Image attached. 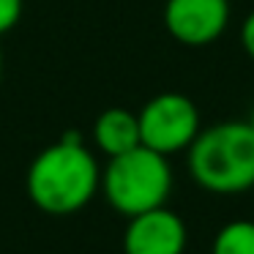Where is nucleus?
<instances>
[{
  "instance_id": "f257e3e1",
  "label": "nucleus",
  "mask_w": 254,
  "mask_h": 254,
  "mask_svg": "<svg viewBox=\"0 0 254 254\" xmlns=\"http://www.w3.org/2000/svg\"><path fill=\"white\" fill-rule=\"evenodd\" d=\"M30 202L50 216H71L101 191V167L79 131L44 148L25 175Z\"/></svg>"
},
{
  "instance_id": "f03ea898",
  "label": "nucleus",
  "mask_w": 254,
  "mask_h": 254,
  "mask_svg": "<svg viewBox=\"0 0 254 254\" xmlns=\"http://www.w3.org/2000/svg\"><path fill=\"white\" fill-rule=\"evenodd\" d=\"M189 175L219 197L254 189V131L246 121H221L202 128L186 150Z\"/></svg>"
},
{
  "instance_id": "7ed1b4c3",
  "label": "nucleus",
  "mask_w": 254,
  "mask_h": 254,
  "mask_svg": "<svg viewBox=\"0 0 254 254\" xmlns=\"http://www.w3.org/2000/svg\"><path fill=\"white\" fill-rule=\"evenodd\" d=\"M170 191V159L145 145L128 150V153L112 156L101 170V194L112 205V210H118L126 219L167 205Z\"/></svg>"
},
{
  "instance_id": "20e7f679",
  "label": "nucleus",
  "mask_w": 254,
  "mask_h": 254,
  "mask_svg": "<svg viewBox=\"0 0 254 254\" xmlns=\"http://www.w3.org/2000/svg\"><path fill=\"white\" fill-rule=\"evenodd\" d=\"M139 121V142L161 156H175L189 150V145L202 131L199 110L186 93L164 90L156 93L137 112Z\"/></svg>"
},
{
  "instance_id": "39448f33",
  "label": "nucleus",
  "mask_w": 254,
  "mask_h": 254,
  "mask_svg": "<svg viewBox=\"0 0 254 254\" xmlns=\"http://www.w3.org/2000/svg\"><path fill=\"white\" fill-rule=\"evenodd\" d=\"M230 0H167L164 28L183 47H208L230 28Z\"/></svg>"
},
{
  "instance_id": "423d86ee",
  "label": "nucleus",
  "mask_w": 254,
  "mask_h": 254,
  "mask_svg": "<svg viewBox=\"0 0 254 254\" xmlns=\"http://www.w3.org/2000/svg\"><path fill=\"white\" fill-rule=\"evenodd\" d=\"M186 243V221L167 205L131 216L123 232V254H183Z\"/></svg>"
},
{
  "instance_id": "0eeeda50",
  "label": "nucleus",
  "mask_w": 254,
  "mask_h": 254,
  "mask_svg": "<svg viewBox=\"0 0 254 254\" xmlns=\"http://www.w3.org/2000/svg\"><path fill=\"white\" fill-rule=\"evenodd\" d=\"M93 145L107 159L139 148L142 142H139L137 112L126 110V107H110V110H104L93 123Z\"/></svg>"
},
{
  "instance_id": "6e6552de",
  "label": "nucleus",
  "mask_w": 254,
  "mask_h": 254,
  "mask_svg": "<svg viewBox=\"0 0 254 254\" xmlns=\"http://www.w3.org/2000/svg\"><path fill=\"white\" fill-rule=\"evenodd\" d=\"M210 254H254V221L232 219L221 224L210 243Z\"/></svg>"
},
{
  "instance_id": "1a4fd4ad",
  "label": "nucleus",
  "mask_w": 254,
  "mask_h": 254,
  "mask_svg": "<svg viewBox=\"0 0 254 254\" xmlns=\"http://www.w3.org/2000/svg\"><path fill=\"white\" fill-rule=\"evenodd\" d=\"M25 11V0H0V36L11 33Z\"/></svg>"
},
{
  "instance_id": "9d476101",
  "label": "nucleus",
  "mask_w": 254,
  "mask_h": 254,
  "mask_svg": "<svg viewBox=\"0 0 254 254\" xmlns=\"http://www.w3.org/2000/svg\"><path fill=\"white\" fill-rule=\"evenodd\" d=\"M238 41H241V50L246 52V58L254 61V8L243 17L241 30H238Z\"/></svg>"
},
{
  "instance_id": "9b49d317",
  "label": "nucleus",
  "mask_w": 254,
  "mask_h": 254,
  "mask_svg": "<svg viewBox=\"0 0 254 254\" xmlns=\"http://www.w3.org/2000/svg\"><path fill=\"white\" fill-rule=\"evenodd\" d=\"M246 123L252 126V131H254V107H252V112H249V118H246Z\"/></svg>"
},
{
  "instance_id": "f8f14e48",
  "label": "nucleus",
  "mask_w": 254,
  "mask_h": 254,
  "mask_svg": "<svg viewBox=\"0 0 254 254\" xmlns=\"http://www.w3.org/2000/svg\"><path fill=\"white\" fill-rule=\"evenodd\" d=\"M0 79H3V50H0Z\"/></svg>"
}]
</instances>
